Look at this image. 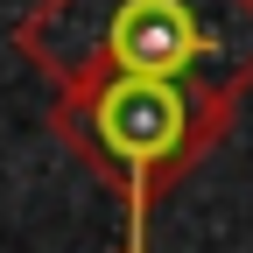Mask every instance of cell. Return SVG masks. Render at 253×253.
Instances as JSON below:
<instances>
[{
    "instance_id": "1",
    "label": "cell",
    "mask_w": 253,
    "mask_h": 253,
    "mask_svg": "<svg viewBox=\"0 0 253 253\" xmlns=\"http://www.w3.org/2000/svg\"><path fill=\"white\" fill-rule=\"evenodd\" d=\"M14 49L56 91V134L126 197L148 253L155 197L232 134L253 91V0H36Z\"/></svg>"
}]
</instances>
